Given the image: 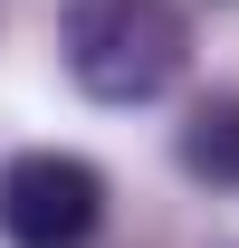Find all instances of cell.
Segmentation results:
<instances>
[{"instance_id": "cell-1", "label": "cell", "mask_w": 239, "mask_h": 248, "mask_svg": "<svg viewBox=\"0 0 239 248\" xmlns=\"http://www.w3.org/2000/svg\"><path fill=\"white\" fill-rule=\"evenodd\" d=\"M58 48H67V77L96 105H153L191 67V19L172 0H77Z\"/></svg>"}, {"instance_id": "cell-2", "label": "cell", "mask_w": 239, "mask_h": 248, "mask_svg": "<svg viewBox=\"0 0 239 248\" xmlns=\"http://www.w3.org/2000/svg\"><path fill=\"white\" fill-rule=\"evenodd\" d=\"M105 219V172L77 153H10L0 162V239L10 248H86Z\"/></svg>"}, {"instance_id": "cell-3", "label": "cell", "mask_w": 239, "mask_h": 248, "mask_svg": "<svg viewBox=\"0 0 239 248\" xmlns=\"http://www.w3.org/2000/svg\"><path fill=\"white\" fill-rule=\"evenodd\" d=\"M182 172L191 182H210V191H230L239 182V95H201L191 115H182Z\"/></svg>"}]
</instances>
